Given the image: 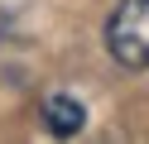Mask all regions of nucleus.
<instances>
[{
	"mask_svg": "<svg viewBox=\"0 0 149 144\" xmlns=\"http://www.w3.org/2000/svg\"><path fill=\"white\" fill-rule=\"evenodd\" d=\"M106 48L120 67L144 72L149 67V0H120L106 19Z\"/></svg>",
	"mask_w": 149,
	"mask_h": 144,
	"instance_id": "f257e3e1",
	"label": "nucleus"
},
{
	"mask_svg": "<svg viewBox=\"0 0 149 144\" xmlns=\"http://www.w3.org/2000/svg\"><path fill=\"white\" fill-rule=\"evenodd\" d=\"M43 120H48V130L53 134H77L82 125H87V111H82V101L77 96H48L43 101Z\"/></svg>",
	"mask_w": 149,
	"mask_h": 144,
	"instance_id": "f03ea898",
	"label": "nucleus"
}]
</instances>
